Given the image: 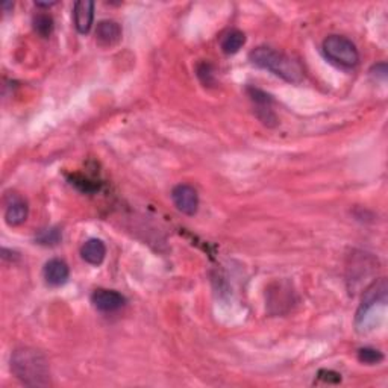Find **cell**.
<instances>
[{
    "label": "cell",
    "instance_id": "obj_14",
    "mask_svg": "<svg viewBox=\"0 0 388 388\" xmlns=\"http://www.w3.org/2000/svg\"><path fill=\"white\" fill-rule=\"evenodd\" d=\"M32 24H34V31L37 32L40 37H43V38H49L52 32H53V28H55L52 15L43 14V13L34 17Z\"/></svg>",
    "mask_w": 388,
    "mask_h": 388
},
{
    "label": "cell",
    "instance_id": "obj_8",
    "mask_svg": "<svg viewBox=\"0 0 388 388\" xmlns=\"http://www.w3.org/2000/svg\"><path fill=\"white\" fill-rule=\"evenodd\" d=\"M29 214V206L22 196L19 194H10L6 197V206H5V222L10 227H20L22 223L26 222Z\"/></svg>",
    "mask_w": 388,
    "mask_h": 388
},
{
    "label": "cell",
    "instance_id": "obj_6",
    "mask_svg": "<svg viewBox=\"0 0 388 388\" xmlns=\"http://www.w3.org/2000/svg\"><path fill=\"white\" fill-rule=\"evenodd\" d=\"M247 93H249V97H250V101L254 102L255 105V114L258 119L263 122L266 126H276L278 123V119H276V115L272 110V97H270L267 93L264 92H261V89L258 88H254V87H250L247 88Z\"/></svg>",
    "mask_w": 388,
    "mask_h": 388
},
{
    "label": "cell",
    "instance_id": "obj_15",
    "mask_svg": "<svg viewBox=\"0 0 388 388\" xmlns=\"http://www.w3.org/2000/svg\"><path fill=\"white\" fill-rule=\"evenodd\" d=\"M358 361H359V363H363V364H367V366H375V364L382 363L384 355H382V352H379L378 349L363 347V349L358 350Z\"/></svg>",
    "mask_w": 388,
    "mask_h": 388
},
{
    "label": "cell",
    "instance_id": "obj_7",
    "mask_svg": "<svg viewBox=\"0 0 388 388\" xmlns=\"http://www.w3.org/2000/svg\"><path fill=\"white\" fill-rule=\"evenodd\" d=\"M92 303L94 308L102 312H114L122 310L126 305V297L115 290L99 288L92 294Z\"/></svg>",
    "mask_w": 388,
    "mask_h": 388
},
{
    "label": "cell",
    "instance_id": "obj_4",
    "mask_svg": "<svg viewBox=\"0 0 388 388\" xmlns=\"http://www.w3.org/2000/svg\"><path fill=\"white\" fill-rule=\"evenodd\" d=\"M385 302H387V281L384 278H381L379 281H375L364 292L363 301H361V305L357 311L358 326L367 320L370 311H372L376 305H385Z\"/></svg>",
    "mask_w": 388,
    "mask_h": 388
},
{
    "label": "cell",
    "instance_id": "obj_12",
    "mask_svg": "<svg viewBox=\"0 0 388 388\" xmlns=\"http://www.w3.org/2000/svg\"><path fill=\"white\" fill-rule=\"evenodd\" d=\"M80 255H82L85 263L92 266H101L106 257L105 243L99 238L87 240L82 247H80Z\"/></svg>",
    "mask_w": 388,
    "mask_h": 388
},
{
    "label": "cell",
    "instance_id": "obj_16",
    "mask_svg": "<svg viewBox=\"0 0 388 388\" xmlns=\"http://www.w3.org/2000/svg\"><path fill=\"white\" fill-rule=\"evenodd\" d=\"M59 240H61V232L57 228L43 229L37 236V241L43 246H55L58 245Z\"/></svg>",
    "mask_w": 388,
    "mask_h": 388
},
{
    "label": "cell",
    "instance_id": "obj_18",
    "mask_svg": "<svg viewBox=\"0 0 388 388\" xmlns=\"http://www.w3.org/2000/svg\"><path fill=\"white\" fill-rule=\"evenodd\" d=\"M57 2H35V5H37L38 8H50L55 5Z\"/></svg>",
    "mask_w": 388,
    "mask_h": 388
},
{
    "label": "cell",
    "instance_id": "obj_5",
    "mask_svg": "<svg viewBox=\"0 0 388 388\" xmlns=\"http://www.w3.org/2000/svg\"><path fill=\"white\" fill-rule=\"evenodd\" d=\"M171 201L180 213L187 215H194L199 210V194L188 184H179L171 189Z\"/></svg>",
    "mask_w": 388,
    "mask_h": 388
},
{
    "label": "cell",
    "instance_id": "obj_10",
    "mask_svg": "<svg viewBox=\"0 0 388 388\" xmlns=\"http://www.w3.org/2000/svg\"><path fill=\"white\" fill-rule=\"evenodd\" d=\"M75 28L79 34H88L94 20V2L92 0H79L73 6Z\"/></svg>",
    "mask_w": 388,
    "mask_h": 388
},
{
    "label": "cell",
    "instance_id": "obj_3",
    "mask_svg": "<svg viewBox=\"0 0 388 388\" xmlns=\"http://www.w3.org/2000/svg\"><path fill=\"white\" fill-rule=\"evenodd\" d=\"M323 53L328 59L345 69H354L359 62V53L354 43L341 35H329L323 41Z\"/></svg>",
    "mask_w": 388,
    "mask_h": 388
},
{
    "label": "cell",
    "instance_id": "obj_11",
    "mask_svg": "<svg viewBox=\"0 0 388 388\" xmlns=\"http://www.w3.org/2000/svg\"><path fill=\"white\" fill-rule=\"evenodd\" d=\"M122 40V28L114 20H102L97 23L96 41L102 48H113Z\"/></svg>",
    "mask_w": 388,
    "mask_h": 388
},
{
    "label": "cell",
    "instance_id": "obj_17",
    "mask_svg": "<svg viewBox=\"0 0 388 388\" xmlns=\"http://www.w3.org/2000/svg\"><path fill=\"white\" fill-rule=\"evenodd\" d=\"M197 75L205 82L203 84H213V73H211V66L210 64H201L199 69H197Z\"/></svg>",
    "mask_w": 388,
    "mask_h": 388
},
{
    "label": "cell",
    "instance_id": "obj_1",
    "mask_svg": "<svg viewBox=\"0 0 388 388\" xmlns=\"http://www.w3.org/2000/svg\"><path fill=\"white\" fill-rule=\"evenodd\" d=\"M11 372L28 387L50 385L49 361L40 350L31 347L14 350L11 357Z\"/></svg>",
    "mask_w": 388,
    "mask_h": 388
},
{
    "label": "cell",
    "instance_id": "obj_13",
    "mask_svg": "<svg viewBox=\"0 0 388 388\" xmlns=\"http://www.w3.org/2000/svg\"><path fill=\"white\" fill-rule=\"evenodd\" d=\"M246 44V35L238 29H231L222 37L220 46L222 50L227 53V55H236L237 52Z\"/></svg>",
    "mask_w": 388,
    "mask_h": 388
},
{
    "label": "cell",
    "instance_id": "obj_2",
    "mask_svg": "<svg viewBox=\"0 0 388 388\" xmlns=\"http://www.w3.org/2000/svg\"><path fill=\"white\" fill-rule=\"evenodd\" d=\"M249 59L254 66L272 71L273 75L282 78L290 84H301L303 80V70L299 62L284 52L259 46L249 53Z\"/></svg>",
    "mask_w": 388,
    "mask_h": 388
},
{
    "label": "cell",
    "instance_id": "obj_9",
    "mask_svg": "<svg viewBox=\"0 0 388 388\" xmlns=\"http://www.w3.org/2000/svg\"><path fill=\"white\" fill-rule=\"evenodd\" d=\"M43 276L49 287H61L69 281L70 268L66 261H62L59 258H53L44 264Z\"/></svg>",
    "mask_w": 388,
    "mask_h": 388
}]
</instances>
